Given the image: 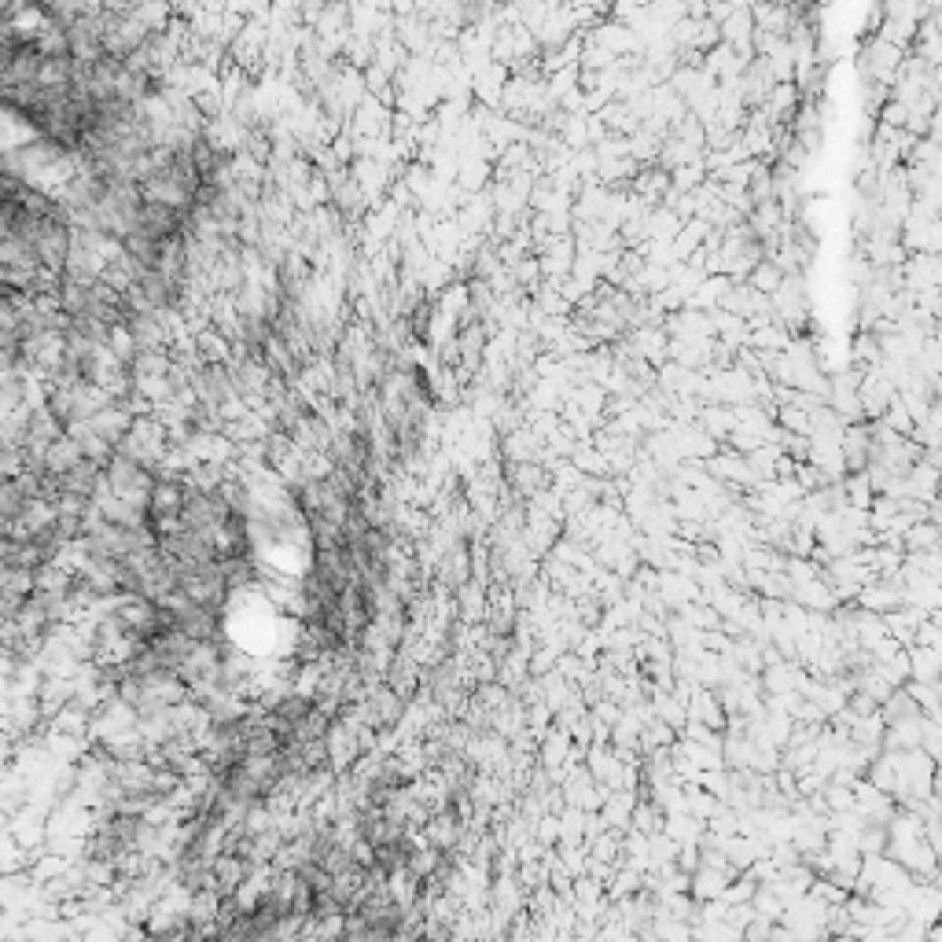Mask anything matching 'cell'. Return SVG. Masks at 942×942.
Here are the masks:
<instances>
[{
  "instance_id": "obj_4",
  "label": "cell",
  "mask_w": 942,
  "mask_h": 942,
  "mask_svg": "<svg viewBox=\"0 0 942 942\" xmlns=\"http://www.w3.org/2000/svg\"><path fill=\"white\" fill-rule=\"evenodd\" d=\"M906 541L913 545V549H935V545H942V527L938 523H916Z\"/></svg>"
},
{
  "instance_id": "obj_1",
  "label": "cell",
  "mask_w": 942,
  "mask_h": 942,
  "mask_svg": "<svg viewBox=\"0 0 942 942\" xmlns=\"http://www.w3.org/2000/svg\"><path fill=\"white\" fill-rule=\"evenodd\" d=\"M906 63V52L895 44H887L880 37H873L869 44L861 48V74H865V82L869 85H887V89H895V78H899V70Z\"/></svg>"
},
{
  "instance_id": "obj_6",
  "label": "cell",
  "mask_w": 942,
  "mask_h": 942,
  "mask_svg": "<svg viewBox=\"0 0 942 942\" xmlns=\"http://www.w3.org/2000/svg\"><path fill=\"white\" fill-rule=\"evenodd\" d=\"M906 122H909V111H906V104H899V100H891V104L880 111V126L906 130Z\"/></svg>"
},
{
  "instance_id": "obj_5",
  "label": "cell",
  "mask_w": 942,
  "mask_h": 942,
  "mask_svg": "<svg viewBox=\"0 0 942 942\" xmlns=\"http://www.w3.org/2000/svg\"><path fill=\"white\" fill-rule=\"evenodd\" d=\"M847 493H851V501H854L858 508H869V505L876 501V490H873V483H869V475H865V471L847 483Z\"/></svg>"
},
{
  "instance_id": "obj_7",
  "label": "cell",
  "mask_w": 942,
  "mask_h": 942,
  "mask_svg": "<svg viewBox=\"0 0 942 942\" xmlns=\"http://www.w3.org/2000/svg\"><path fill=\"white\" fill-rule=\"evenodd\" d=\"M921 255H938V258H942V217H935L931 225L924 229V247H921Z\"/></svg>"
},
{
  "instance_id": "obj_8",
  "label": "cell",
  "mask_w": 942,
  "mask_h": 942,
  "mask_svg": "<svg viewBox=\"0 0 942 942\" xmlns=\"http://www.w3.org/2000/svg\"><path fill=\"white\" fill-rule=\"evenodd\" d=\"M784 280H781V272L773 265H758L755 269V287H765V291H777Z\"/></svg>"
},
{
  "instance_id": "obj_3",
  "label": "cell",
  "mask_w": 942,
  "mask_h": 942,
  "mask_svg": "<svg viewBox=\"0 0 942 942\" xmlns=\"http://www.w3.org/2000/svg\"><path fill=\"white\" fill-rule=\"evenodd\" d=\"M883 424H887L891 431H899L902 438H913V431H916V424H913L909 409L902 405V398H895V402H891V409H887V416H883Z\"/></svg>"
},
{
  "instance_id": "obj_2",
  "label": "cell",
  "mask_w": 942,
  "mask_h": 942,
  "mask_svg": "<svg viewBox=\"0 0 942 942\" xmlns=\"http://www.w3.org/2000/svg\"><path fill=\"white\" fill-rule=\"evenodd\" d=\"M902 284L909 294H921L928 287H942V258L938 255H909L902 265Z\"/></svg>"
}]
</instances>
